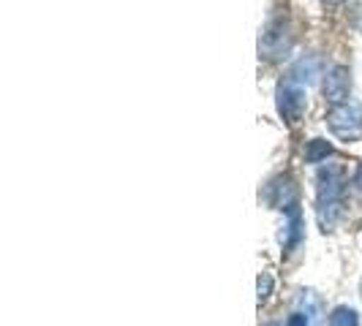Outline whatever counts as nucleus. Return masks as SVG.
I'll list each match as a JSON object with an SVG mask.
<instances>
[{"label":"nucleus","mask_w":362,"mask_h":326,"mask_svg":"<svg viewBox=\"0 0 362 326\" xmlns=\"http://www.w3.org/2000/svg\"><path fill=\"white\" fill-rule=\"evenodd\" d=\"M344 201V177L338 169H322L319 174V223L325 231H332Z\"/></svg>","instance_id":"obj_1"},{"label":"nucleus","mask_w":362,"mask_h":326,"mask_svg":"<svg viewBox=\"0 0 362 326\" xmlns=\"http://www.w3.org/2000/svg\"><path fill=\"white\" fill-rule=\"evenodd\" d=\"M327 126L344 142L362 139V104L346 101L341 107H332V111L327 114Z\"/></svg>","instance_id":"obj_2"},{"label":"nucleus","mask_w":362,"mask_h":326,"mask_svg":"<svg viewBox=\"0 0 362 326\" xmlns=\"http://www.w3.org/2000/svg\"><path fill=\"white\" fill-rule=\"evenodd\" d=\"M305 107V98H303V90L294 85V82H286V85H281L278 87V111L294 123L297 117H300V111Z\"/></svg>","instance_id":"obj_3"},{"label":"nucleus","mask_w":362,"mask_h":326,"mask_svg":"<svg viewBox=\"0 0 362 326\" xmlns=\"http://www.w3.org/2000/svg\"><path fill=\"white\" fill-rule=\"evenodd\" d=\"M349 87H351V82H349V71L346 68H332V71L327 73L325 79V95L329 104H335V107H341L346 104V98H349Z\"/></svg>","instance_id":"obj_4"},{"label":"nucleus","mask_w":362,"mask_h":326,"mask_svg":"<svg viewBox=\"0 0 362 326\" xmlns=\"http://www.w3.org/2000/svg\"><path fill=\"white\" fill-rule=\"evenodd\" d=\"M316 76V57H303V60H297V66L291 68V82L294 85H300V82H310Z\"/></svg>","instance_id":"obj_5"},{"label":"nucleus","mask_w":362,"mask_h":326,"mask_svg":"<svg viewBox=\"0 0 362 326\" xmlns=\"http://www.w3.org/2000/svg\"><path fill=\"white\" fill-rule=\"evenodd\" d=\"M329 155H332V147L327 145L325 139H313V142H308V147H305V161L308 163L327 161Z\"/></svg>","instance_id":"obj_6"},{"label":"nucleus","mask_w":362,"mask_h":326,"mask_svg":"<svg viewBox=\"0 0 362 326\" xmlns=\"http://www.w3.org/2000/svg\"><path fill=\"white\" fill-rule=\"evenodd\" d=\"M329 326H360V315L351 308H335L329 313Z\"/></svg>","instance_id":"obj_7"},{"label":"nucleus","mask_w":362,"mask_h":326,"mask_svg":"<svg viewBox=\"0 0 362 326\" xmlns=\"http://www.w3.org/2000/svg\"><path fill=\"white\" fill-rule=\"evenodd\" d=\"M270 289H272V280H270V274H262L259 277V305L270 296Z\"/></svg>","instance_id":"obj_8"},{"label":"nucleus","mask_w":362,"mask_h":326,"mask_svg":"<svg viewBox=\"0 0 362 326\" xmlns=\"http://www.w3.org/2000/svg\"><path fill=\"white\" fill-rule=\"evenodd\" d=\"M286 326H308V315H303V313H291Z\"/></svg>","instance_id":"obj_9"},{"label":"nucleus","mask_w":362,"mask_h":326,"mask_svg":"<svg viewBox=\"0 0 362 326\" xmlns=\"http://www.w3.org/2000/svg\"><path fill=\"white\" fill-rule=\"evenodd\" d=\"M357 185L362 188V166H360V171H357Z\"/></svg>","instance_id":"obj_10"},{"label":"nucleus","mask_w":362,"mask_h":326,"mask_svg":"<svg viewBox=\"0 0 362 326\" xmlns=\"http://www.w3.org/2000/svg\"><path fill=\"white\" fill-rule=\"evenodd\" d=\"M270 326H278V324H270Z\"/></svg>","instance_id":"obj_11"},{"label":"nucleus","mask_w":362,"mask_h":326,"mask_svg":"<svg viewBox=\"0 0 362 326\" xmlns=\"http://www.w3.org/2000/svg\"><path fill=\"white\" fill-rule=\"evenodd\" d=\"M329 3H335V0H329Z\"/></svg>","instance_id":"obj_12"}]
</instances>
